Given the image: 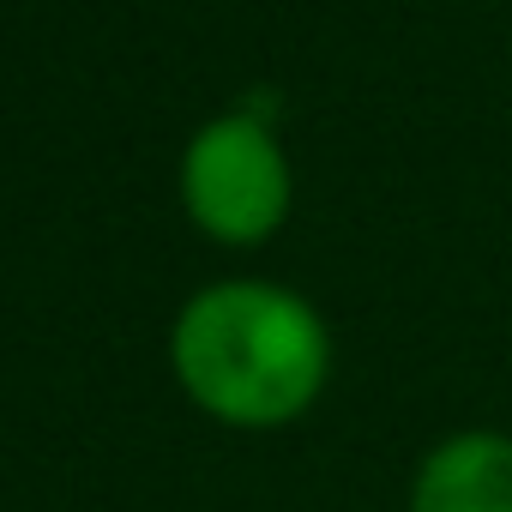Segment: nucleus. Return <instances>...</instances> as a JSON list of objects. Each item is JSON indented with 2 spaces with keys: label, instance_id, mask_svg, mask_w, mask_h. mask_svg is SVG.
<instances>
[{
  "label": "nucleus",
  "instance_id": "1",
  "mask_svg": "<svg viewBox=\"0 0 512 512\" xmlns=\"http://www.w3.org/2000/svg\"><path fill=\"white\" fill-rule=\"evenodd\" d=\"M169 356L187 398L229 428L296 422L332 374L326 320L296 290L253 278L199 290L175 320Z\"/></svg>",
  "mask_w": 512,
  "mask_h": 512
},
{
  "label": "nucleus",
  "instance_id": "2",
  "mask_svg": "<svg viewBox=\"0 0 512 512\" xmlns=\"http://www.w3.org/2000/svg\"><path fill=\"white\" fill-rule=\"evenodd\" d=\"M187 217L229 247L266 241L290 217V157L260 115H217L181 157Z\"/></svg>",
  "mask_w": 512,
  "mask_h": 512
},
{
  "label": "nucleus",
  "instance_id": "3",
  "mask_svg": "<svg viewBox=\"0 0 512 512\" xmlns=\"http://www.w3.org/2000/svg\"><path fill=\"white\" fill-rule=\"evenodd\" d=\"M410 512H512V434L464 428L440 440L410 482Z\"/></svg>",
  "mask_w": 512,
  "mask_h": 512
}]
</instances>
